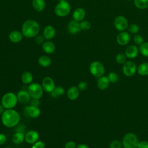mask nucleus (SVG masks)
Instances as JSON below:
<instances>
[{
  "label": "nucleus",
  "mask_w": 148,
  "mask_h": 148,
  "mask_svg": "<svg viewBox=\"0 0 148 148\" xmlns=\"http://www.w3.org/2000/svg\"><path fill=\"white\" fill-rule=\"evenodd\" d=\"M1 120L5 127L9 128L13 127L18 124L20 120V116L15 110L7 109L2 113Z\"/></svg>",
  "instance_id": "obj_1"
},
{
  "label": "nucleus",
  "mask_w": 148,
  "mask_h": 148,
  "mask_svg": "<svg viewBox=\"0 0 148 148\" xmlns=\"http://www.w3.org/2000/svg\"><path fill=\"white\" fill-rule=\"evenodd\" d=\"M40 31L39 23L34 20H27L25 21L21 27V32L25 37L31 38L37 36Z\"/></svg>",
  "instance_id": "obj_2"
},
{
  "label": "nucleus",
  "mask_w": 148,
  "mask_h": 148,
  "mask_svg": "<svg viewBox=\"0 0 148 148\" xmlns=\"http://www.w3.org/2000/svg\"><path fill=\"white\" fill-rule=\"evenodd\" d=\"M17 95L13 92H8L4 94L1 99V104L5 109H12L17 103Z\"/></svg>",
  "instance_id": "obj_3"
},
{
  "label": "nucleus",
  "mask_w": 148,
  "mask_h": 148,
  "mask_svg": "<svg viewBox=\"0 0 148 148\" xmlns=\"http://www.w3.org/2000/svg\"><path fill=\"white\" fill-rule=\"evenodd\" d=\"M71 9V5L67 1L61 0L56 6L54 12L59 17H65L69 14Z\"/></svg>",
  "instance_id": "obj_4"
},
{
  "label": "nucleus",
  "mask_w": 148,
  "mask_h": 148,
  "mask_svg": "<svg viewBox=\"0 0 148 148\" xmlns=\"http://www.w3.org/2000/svg\"><path fill=\"white\" fill-rule=\"evenodd\" d=\"M139 143L136 135L131 132L126 134L122 140L123 146L124 148H138Z\"/></svg>",
  "instance_id": "obj_5"
},
{
  "label": "nucleus",
  "mask_w": 148,
  "mask_h": 148,
  "mask_svg": "<svg viewBox=\"0 0 148 148\" xmlns=\"http://www.w3.org/2000/svg\"><path fill=\"white\" fill-rule=\"evenodd\" d=\"M90 72L95 77H99L103 76L105 73V67L103 65L98 61L92 62L90 65Z\"/></svg>",
  "instance_id": "obj_6"
},
{
  "label": "nucleus",
  "mask_w": 148,
  "mask_h": 148,
  "mask_svg": "<svg viewBox=\"0 0 148 148\" xmlns=\"http://www.w3.org/2000/svg\"><path fill=\"white\" fill-rule=\"evenodd\" d=\"M43 91L42 86L37 83H32L28 87V92L32 98L40 99L43 95Z\"/></svg>",
  "instance_id": "obj_7"
},
{
  "label": "nucleus",
  "mask_w": 148,
  "mask_h": 148,
  "mask_svg": "<svg viewBox=\"0 0 148 148\" xmlns=\"http://www.w3.org/2000/svg\"><path fill=\"white\" fill-rule=\"evenodd\" d=\"M137 71V66L132 61H127L123 66V73L127 77H131Z\"/></svg>",
  "instance_id": "obj_8"
},
{
  "label": "nucleus",
  "mask_w": 148,
  "mask_h": 148,
  "mask_svg": "<svg viewBox=\"0 0 148 148\" xmlns=\"http://www.w3.org/2000/svg\"><path fill=\"white\" fill-rule=\"evenodd\" d=\"M114 28L119 31H124L128 27V23L127 18L123 16L116 17L113 22Z\"/></svg>",
  "instance_id": "obj_9"
},
{
  "label": "nucleus",
  "mask_w": 148,
  "mask_h": 148,
  "mask_svg": "<svg viewBox=\"0 0 148 148\" xmlns=\"http://www.w3.org/2000/svg\"><path fill=\"white\" fill-rule=\"evenodd\" d=\"M130 39L131 36L130 34L125 31L119 32L116 37L117 43L121 46H125L127 45L129 43Z\"/></svg>",
  "instance_id": "obj_10"
},
{
  "label": "nucleus",
  "mask_w": 148,
  "mask_h": 148,
  "mask_svg": "<svg viewBox=\"0 0 148 148\" xmlns=\"http://www.w3.org/2000/svg\"><path fill=\"white\" fill-rule=\"evenodd\" d=\"M42 88L47 92L51 93L54 90L56 86L53 80L50 77H46L42 81Z\"/></svg>",
  "instance_id": "obj_11"
},
{
  "label": "nucleus",
  "mask_w": 148,
  "mask_h": 148,
  "mask_svg": "<svg viewBox=\"0 0 148 148\" xmlns=\"http://www.w3.org/2000/svg\"><path fill=\"white\" fill-rule=\"evenodd\" d=\"M25 114L32 118H37L40 113V109L37 106L33 105L27 106L24 109Z\"/></svg>",
  "instance_id": "obj_12"
},
{
  "label": "nucleus",
  "mask_w": 148,
  "mask_h": 148,
  "mask_svg": "<svg viewBox=\"0 0 148 148\" xmlns=\"http://www.w3.org/2000/svg\"><path fill=\"white\" fill-rule=\"evenodd\" d=\"M81 27L80 23L75 20H72L69 21L68 25V31L69 34L72 35H75L78 34L81 31Z\"/></svg>",
  "instance_id": "obj_13"
},
{
  "label": "nucleus",
  "mask_w": 148,
  "mask_h": 148,
  "mask_svg": "<svg viewBox=\"0 0 148 148\" xmlns=\"http://www.w3.org/2000/svg\"><path fill=\"white\" fill-rule=\"evenodd\" d=\"M139 48L134 45L128 46L125 51V55L127 58L130 59H133L137 57L139 53Z\"/></svg>",
  "instance_id": "obj_14"
},
{
  "label": "nucleus",
  "mask_w": 148,
  "mask_h": 148,
  "mask_svg": "<svg viewBox=\"0 0 148 148\" xmlns=\"http://www.w3.org/2000/svg\"><path fill=\"white\" fill-rule=\"evenodd\" d=\"M39 135L38 132L34 130H30L25 134V140L29 144H34L39 139Z\"/></svg>",
  "instance_id": "obj_15"
},
{
  "label": "nucleus",
  "mask_w": 148,
  "mask_h": 148,
  "mask_svg": "<svg viewBox=\"0 0 148 148\" xmlns=\"http://www.w3.org/2000/svg\"><path fill=\"white\" fill-rule=\"evenodd\" d=\"M23 35L22 32L19 31L14 30L10 32L9 35V39L10 41L14 43H19L23 39Z\"/></svg>",
  "instance_id": "obj_16"
},
{
  "label": "nucleus",
  "mask_w": 148,
  "mask_h": 148,
  "mask_svg": "<svg viewBox=\"0 0 148 148\" xmlns=\"http://www.w3.org/2000/svg\"><path fill=\"white\" fill-rule=\"evenodd\" d=\"M56 35V29L51 25H47L43 29V35L45 39L50 40L53 39Z\"/></svg>",
  "instance_id": "obj_17"
},
{
  "label": "nucleus",
  "mask_w": 148,
  "mask_h": 148,
  "mask_svg": "<svg viewBox=\"0 0 148 148\" xmlns=\"http://www.w3.org/2000/svg\"><path fill=\"white\" fill-rule=\"evenodd\" d=\"M110 83L108 76H102L98 77L97 81V87L101 90H105L108 88Z\"/></svg>",
  "instance_id": "obj_18"
},
{
  "label": "nucleus",
  "mask_w": 148,
  "mask_h": 148,
  "mask_svg": "<svg viewBox=\"0 0 148 148\" xmlns=\"http://www.w3.org/2000/svg\"><path fill=\"white\" fill-rule=\"evenodd\" d=\"M86 17V11L82 8H78L76 9L73 12V20L80 22L84 20Z\"/></svg>",
  "instance_id": "obj_19"
},
{
  "label": "nucleus",
  "mask_w": 148,
  "mask_h": 148,
  "mask_svg": "<svg viewBox=\"0 0 148 148\" xmlns=\"http://www.w3.org/2000/svg\"><path fill=\"white\" fill-rule=\"evenodd\" d=\"M18 101L22 103H26L30 101L31 96L28 92L25 90H20L17 94Z\"/></svg>",
  "instance_id": "obj_20"
},
{
  "label": "nucleus",
  "mask_w": 148,
  "mask_h": 148,
  "mask_svg": "<svg viewBox=\"0 0 148 148\" xmlns=\"http://www.w3.org/2000/svg\"><path fill=\"white\" fill-rule=\"evenodd\" d=\"M79 95V90L78 87L76 86H72L70 87L67 91V96L71 100L76 99Z\"/></svg>",
  "instance_id": "obj_21"
},
{
  "label": "nucleus",
  "mask_w": 148,
  "mask_h": 148,
  "mask_svg": "<svg viewBox=\"0 0 148 148\" xmlns=\"http://www.w3.org/2000/svg\"><path fill=\"white\" fill-rule=\"evenodd\" d=\"M55 49L54 44L51 41L47 40L42 44V49L46 53L51 54L54 52Z\"/></svg>",
  "instance_id": "obj_22"
},
{
  "label": "nucleus",
  "mask_w": 148,
  "mask_h": 148,
  "mask_svg": "<svg viewBox=\"0 0 148 148\" xmlns=\"http://www.w3.org/2000/svg\"><path fill=\"white\" fill-rule=\"evenodd\" d=\"M32 5L34 9L37 12H42L45 8V0H32Z\"/></svg>",
  "instance_id": "obj_23"
},
{
  "label": "nucleus",
  "mask_w": 148,
  "mask_h": 148,
  "mask_svg": "<svg viewBox=\"0 0 148 148\" xmlns=\"http://www.w3.org/2000/svg\"><path fill=\"white\" fill-rule=\"evenodd\" d=\"M137 72L141 76L148 75V62H142L137 67Z\"/></svg>",
  "instance_id": "obj_24"
},
{
  "label": "nucleus",
  "mask_w": 148,
  "mask_h": 148,
  "mask_svg": "<svg viewBox=\"0 0 148 148\" xmlns=\"http://www.w3.org/2000/svg\"><path fill=\"white\" fill-rule=\"evenodd\" d=\"M25 140V135L23 132H16L13 135L12 140L15 144H20Z\"/></svg>",
  "instance_id": "obj_25"
},
{
  "label": "nucleus",
  "mask_w": 148,
  "mask_h": 148,
  "mask_svg": "<svg viewBox=\"0 0 148 148\" xmlns=\"http://www.w3.org/2000/svg\"><path fill=\"white\" fill-rule=\"evenodd\" d=\"M38 64L43 66V67H47L49 66L51 63V60L47 56H42L38 58Z\"/></svg>",
  "instance_id": "obj_26"
},
{
  "label": "nucleus",
  "mask_w": 148,
  "mask_h": 148,
  "mask_svg": "<svg viewBox=\"0 0 148 148\" xmlns=\"http://www.w3.org/2000/svg\"><path fill=\"white\" fill-rule=\"evenodd\" d=\"M33 80V76L31 72L28 71L24 72L21 75V80L23 83L27 84L32 82Z\"/></svg>",
  "instance_id": "obj_27"
},
{
  "label": "nucleus",
  "mask_w": 148,
  "mask_h": 148,
  "mask_svg": "<svg viewBox=\"0 0 148 148\" xmlns=\"http://www.w3.org/2000/svg\"><path fill=\"white\" fill-rule=\"evenodd\" d=\"M135 6L139 9L148 8V0H134Z\"/></svg>",
  "instance_id": "obj_28"
},
{
  "label": "nucleus",
  "mask_w": 148,
  "mask_h": 148,
  "mask_svg": "<svg viewBox=\"0 0 148 148\" xmlns=\"http://www.w3.org/2000/svg\"><path fill=\"white\" fill-rule=\"evenodd\" d=\"M65 92L64 88L61 86L56 87L53 91L51 92V96L53 98H56L57 97L63 95Z\"/></svg>",
  "instance_id": "obj_29"
},
{
  "label": "nucleus",
  "mask_w": 148,
  "mask_h": 148,
  "mask_svg": "<svg viewBox=\"0 0 148 148\" xmlns=\"http://www.w3.org/2000/svg\"><path fill=\"white\" fill-rule=\"evenodd\" d=\"M140 53L144 57H148V42H143L139 48Z\"/></svg>",
  "instance_id": "obj_30"
},
{
  "label": "nucleus",
  "mask_w": 148,
  "mask_h": 148,
  "mask_svg": "<svg viewBox=\"0 0 148 148\" xmlns=\"http://www.w3.org/2000/svg\"><path fill=\"white\" fill-rule=\"evenodd\" d=\"M116 61L119 64H124L127 61V57L125 54L118 53L116 56Z\"/></svg>",
  "instance_id": "obj_31"
},
{
  "label": "nucleus",
  "mask_w": 148,
  "mask_h": 148,
  "mask_svg": "<svg viewBox=\"0 0 148 148\" xmlns=\"http://www.w3.org/2000/svg\"><path fill=\"white\" fill-rule=\"evenodd\" d=\"M128 29L130 33L133 34H136L139 30V27L136 24L133 23V24H131L128 26Z\"/></svg>",
  "instance_id": "obj_32"
},
{
  "label": "nucleus",
  "mask_w": 148,
  "mask_h": 148,
  "mask_svg": "<svg viewBox=\"0 0 148 148\" xmlns=\"http://www.w3.org/2000/svg\"><path fill=\"white\" fill-rule=\"evenodd\" d=\"M108 77L109 81L110 82V83H115L119 80L118 75L116 73L113 72H111L109 73V74L108 75Z\"/></svg>",
  "instance_id": "obj_33"
},
{
  "label": "nucleus",
  "mask_w": 148,
  "mask_h": 148,
  "mask_svg": "<svg viewBox=\"0 0 148 148\" xmlns=\"http://www.w3.org/2000/svg\"><path fill=\"white\" fill-rule=\"evenodd\" d=\"M81 29L83 31H88L91 28V23L87 20H83L80 23Z\"/></svg>",
  "instance_id": "obj_34"
},
{
  "label": "nucleus",
  "mask_w": 148,
  "mask_h": 148,
  "mask_svg": "<svg viewBox=\"0 0 148 148\" xmlns=\"http://www.w3.org/2000/svg\"><path fill=\"white\" fill-rule=\"evenodd\" d=\"M133 40L134 42V43L136 45H141L144 42H143V38L142 37V35H140V34H135L134 37H133Z\"/></svg>",
  "instance_id": "obj_35"
},
{
  "label": "nucleus",
  "mask_w": 148,
  "mask_h": 148,
  "mask_svg": "<svg viewBox=\"0 0 148 148\" xmlns=\"http://www.w3.org/2000/svg\"><path fill=\"white\" fill-rule=\"evenodd\" d=\"M121 143L117 140H113L109 145V148H121Z\"/></svg>",
  "instance_id": "obj_36"
},
{
  "label": "nucleus",
  "mask_w": 148,
  "mask_h": 148,
  "mask_svg": "<svg viewBox=\"0 0 148 148\" xmlns=\"http://www.w3.org/2000/svg\"><path fill=\"white\" fill-rule=\"evenodd\" d=\"M44 39L45 38L43 36V35H38L37 36H35V42L36 44L38 45H40V44H43L44 43Z\"/></svg>",
  "instance_id": "obj_37"
},
{
  "label": "nucleus",
  "mask_w": 148,
  "mask_h": 148,
  "mask_svg": "<svg viewBox=\"0 0 148 148\" xmlns=\"http://www.w3.org/2000/svg\"><path fill=\"white\" fill-rule=\"evenodd\" d=\"M45 144L42 141H37L34 143L32 148H45Z\"/></svg>",
  "instance_id": "obj_38"
},
{
  "label": "nucleus",
  "mask_w": 148,
  "mask_h": 148,
  "mask_svg": "<svg viewBox=\"0 0 148 148\" xmlns=\"http://www.w3.org/2000/svg\"><path fill=\"white\" fill-rule=\"evenodd\" d=\"M88 84L86 82H80L78 84V88L79 90L84 91L87 88Z\"/></svg>",
  "instance_id": "obj_39"
},
{
  "label": "nucleus",
  "mask_w": 148,
  "mask_h": 148,
  "mask_svg": "<svg viewBox=\"0 0 148 148\" xmlns=\"http://www.w3.org/2000/svg\"><path fill=\"white\" fill-rule=\"evenodd\" d=\"M65 148H76V143L73 141H68L65 143Z\"/></svg>",
  "instance_id": "obj_40"
},
{
  "label": "nucleus",
  "mask_w": 148,
  "mask_h": 148,
  "mask_svg": "<svg viewBox=\"0 0 148 148\" xmlns=\"http://www.w3.org/2000/svg\"><path fill=\"white\" fill-rule=\"evenodd\" d=\"M25 130H26L25 126L23 124H19L16 128V130L17 132H23V133H24V131H25Z\"/></svg>",
  "instance_id": "obj_41"
},
{
  "label": "nucleus",
  "mask_w": 148,
  "mask_h": 148,
  "mask_svg": "<svg viewBox=\"0 0 148 148\" xmlns=\"http://www.w3.org/2000/svg\"><path fill=\"white\" fill-rule=\"evenodd\" d=\"M138 148H148V142L146 140L139 142Z\"/></svg>",
  "instance_id": "obj_42"
},
{
  "label": "nucleus",
  "mask_w": 148,
  "mask_h": 148,
  "mask_svg": "<svg viewBox=\"0 0 148 148\" xmlns=\"http://www.w3.org/2000/svg\"><path fill=\"white\" fill-rule=\"evenodd\" d=\"M39 105H40V101H39V99L33 98V99H32L31 101V105H33V106L38 107Z\"/></svg>",
  "instance_id": "obj_43"
},
{
  "label": "nucleus",
  "mask_w": 148,
  "mask_h": 148,
  "mask_svg": "<svg viewBox=\"0 0 148 148\" xmlns=\"http://www.w3.org/2000/svg\"><path fill=\"white\" fill-rule=\"evenodd\" d=\"M6 141V137L3 134H0V145L4 144Z\"/></svg>",
  "instance_id": "obj_44"
},
{
  "label": "nucleus",
  "mask_w": 148,
  "mask_h": 148,
  "mask_svg": "<svg viewBox=\"0 0 148 148\" xmlns=\"http://www.w3.org/2000/svg\"><path fill=\"white\" fill-rule=\"evenodd\" d=\"M76 148H89V147L85 144H80L77 146Z\"/></svg>",
  "instance_id": "obj_45"
},
{
  "label": "nucleus",
  "mask_w": 148,
  "mask_h": 148,
  "mask_svg": "<svg viewBox=\"0 0 148 148\" xmlns=\"http://www.w3.org/2000/svg\"><path fill=\"white\" fill-rule=\"evenodd\" d=\"M3 112V106L1 105H0V114Z\"/></svg>",
  "instance_id": "obj_46"
},
{
  "label": "nucleus",
  "mask_w": 148,
  "mask_h": 148,
  "mask_svg": "<svg viewBox=\"0 0 148 148\" xmlns=\"http://www.w3.org/2000/svg\"><path fill=\"white\" fill-rule=\"evenodd\" d=\"M6 148H12V147H6Z\"/></svg>",
  "instance_id": "obj_47"
},
{
  "label": "nucleus",
  "mask_w": 148,
  "mask_h": 148,
  "mask_svg": "<svg viewBox=\"0 0 148 148\" xmlns=\"http://www.w3.org/2000/svg\"><path fill=\"white\" fill-rule=\"evenodd\" d=\"M127 1H132V0H127Z\"/></svg>",
  "instance_id": "obj_48"
},
{
  "label": "nucleus",
  "mask_w": 148,
  "mask_h": 148,
  "mask_svg": "<svg viewBox=\"0 0 148 148\" xmlns=\"http://www.w3.org/2000/svg\"><path fill=\"white\" fill-rule=\"evenodd\" d=\"M66 1H68V0H66Z\"/></svg>",
  "instance_id": "obj_49"
}]
</instances>
